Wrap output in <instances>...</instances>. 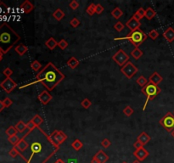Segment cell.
<instances>
[{"mask_svg": "<svg viewBox=\"0 0 174 163\" xmlns=\"http://www.w3.org/2000/svg\"><path fill=\"white\" fill-rule=\"evenodd\" d=\"M23 138L27 141V149L30 150L29 156L24 160L26 163H46L60 149L53 144L49 135L40 127L29 131Z\"/></svg>", "mask_w": 174, "mask_h": 163, "instance_id": "cell-1", "label": "cell"}, {"mask_svg": "<svg viewBox=\"0 0 174 163\" xmlns=\"http://www.w3.org/2000/svg\"><path fill=\"white\" fill-rule=\"evenodd\" d=\"M65 79V75L57 68L52 62H48L42 70L36 76V82L34 83H40L47 91H52Z\"/></svg>", "mask_w": 174, "mask_h": 163, "instance_id": "cell-2", "label": "cell"}, {"mask_svg": "<svg viewBox=\"0 0 174 163\" xmlns=\"http://www.w3.org/2000/svg\"><path fill=\"white\" fill-rule=\"evenodd\" d=\"M20 40L18 33L9 24L3 23L0 26V51L7 54Z\"/></svg>", "mask_w": 174, "mask_h": 163, "instance_id": "cell-3", "label": "cell"}, {"mask_svg": "<svg viewBox=\"0 0 174 163\" xmlns=\"http://www.w3.org/2000/svg\"><path fill=\"white\" fill-rule=\"evenodd\" d=\"M123 39L128 40L135 48H138L147 39V35L142 30L138 29L136 31L130 32V33L127 34L125 37L115 38V40H123Z\"/></svg>", "mask_w": 174, "mask_h": 163, "instance_id": "cell-4", "label": "cell"}, {"mask_svg": "<svg viewBox=\"0 0 174 163\" xmlns=\"http://www.w3.org/2000/svg\"><path fill=\"white\" fill-rule=\"evenodd\" d=\"M141 90L142 93H144L146 96V98H147V100H146L145 105H144V110L145 109L146 105H147V102H148L149 100H153V99L160 93V91H161V89H160L159 86L151 83H148L144 88H142Z\"/></svg>", "mask_w": 174, "mask_h": 163, "instance_id": "cell-5", "label": "cell"}, {"mask_svg": "<svg viewBox=\"0 0 174 163\" xmlns=\"http://www.w3.org/2000/svg\"><path fill=\"white\" fill-rule=\"evenodd\" d=\"M160 124L167 132L172 133L174 130V114L167 112L160 120Z\"/></svg>", "mask_w": 174, "mask_h": 163, "instance_id": "cell-6", "label": "cell"}, {"mask_svg": "<svg viewBox=\"0 0 174 163\" xmlns=\"http://www.w3.org/2000/svg\"><path fill=\"white\" fill-rule=\"evenodd\" d=\"M49 137H50V139L53 142V144L58 148H60V145L67 139V135L66 133H64V132L60 130H54L49 135Z\"/></svg>", "mask_w": 174, "mask_h": 163, "instance_id": "cell-7", "label": "cell"}, {"mask_svg": "<svg viewBox=\"0 0 174 163\" xmlns=\"http://www.w3.org/2000/svg\"><path fill=\"white\" fill-rule=\"evenodd\" d=\"M138 71V67L133 65L131 61H128L127 64H125L121 68V72L128 79L132 78L133 76L136 75Z\"/></svg>", "mask_w": 174, "mask_h": 163, "instance_id": "cell-8", "label": "cell"}, {"mask_svg": "<svg viewBox=\"0 0 174 163\" xmlns=\"http://www.w3.org/2000/svg\"><path fill=\"white\" fill-rule=\"evenodd\" d=\"M129 59H130L129 55L123 49H119L115 55H112L113 61H115L118 65H120L121 67H123L125 64H127L129 61Z\"/></svg>", "mask_w": 174, "mask_h": 163, "instance_id": "cell-9", "label": "cell"}, {"mask_svg": "<svg viewBox=\"0 0 174 163\" xmlns=\"http://www.w3.org/2000/svg\"><path fill=\"white\" fill-rule=\"evenodd\" d=\"M0 87L5 90L7 93H10L17 87V83L14 82V80L11 79L10 77H6L1 83Z\"/></svg>", "mask_w": 174, "mask_h": 163, "instance_id": "cell-10", "label": "cell"}, {"mask_svg": "<svg viewBox=\"0 0 174 163\" xmlns=\"http://www.w3.org/2000/svg\"><path fill=\"white\" fill-rule=\"evenodd\" d=\"M52 99H53V96L47 90H43L40 94H38V99L43 105H48V103L50 102V100H51Z\"/></svg>", "mask_w": 174, "mask_h": 163, "instance_id": "cell-11", "label": "cell"}, {"mask_svg": "<svg viewBox=\"0 0 174 163\" xmlns=\"http://www.w3.org/2000/svg\"><path fill=\"white\" fill-rule=\"evenodd\" d=\"M149 151L145 149L144 147H142L140 149H135V151L133 152V155L137 158V160H138L139 161H144L148 156H149Z\"/></svg>", "mask_w": 174, "mask_h": 163, "instance_id": "cell-12", "label": "cell"}, {"mask_svg": "<svg viewBox=\"0 0 174 163\" xmlns=\"http://www.w3.org/2000/svg\"><path fill=\"white\" fill-rule=\"evenodd\" d=\"M140 26H141L140 21L137 20L132 18V17H131V18L129 19L127 22H126V27H127L131 32H133V31H136L138 29H139Z\"/></svg>", "mask_w": 174, "mask_h": 163, "instance_id": "cell-13", "label": "cell"}, {"mask_svg": "<svg viewBox=\"0 0 174 163\" xmlns=\"http://www.w3.org/2000/svg\"><path fill=\"white\" fill-rule=\"evenodd\" d=\"M34 5L29 1V0H26L23 3L20 5V9L22 10V12L25 14H29L34 9Z\"/></svg>", "mask_w": 174, "mask_h": 163, "instance_id": "cell-14", "label": "cell"}, {"mask_svg": "<svg viewBox=\"0 0 174 163\" xmlns=\"http://www.w3.org/2000/svg\"><path fill=\"white\" fill-rule=\"evenodd\" d=\"M28 143H27V141L24 139L23 137L20 139V141L18 142V144L15 145V147H16V149H18L20 151V153H24L26 149H28Z\"/></svg>", "mask_w": 174, "mask_h": 163, "instance_id": "cell-15", "label": "cell"}, {"mask_svg": "<svg viewBox=\"0 0 174 163\" xmlns=\"http://www.w3.org/2000/svg\"><path fill=\"white\" fill-rule=\"evenodd\" d=\"M94 157L97 159V161H98L99 163H106L109 160L108 155L105 154L102 149L99 150L96 154L94 155Z\"/></svg>", "mask_w": 174, "mask_h": 163, "instance_id": "cell-16", "label": "cell"}, {"mask_svg": "<svg viewBox=\"0 0 174 163\" xmlns=\"http://www.w3.org/2000/svg\"><path fill=\"white\" fill-rule=\"evenodd\" d=\"M162 81H163V77H162L158 72H156V71L151 75V77H150V78H149V83H151L157 85V86H158Z\"/></svg>", "mask_w": 174, "mask_h": 163, "instance_id": "cell-17", "label": "cell"}, {"mask_svg": "<svg viewBox=\"0 0 174 163\" xmlns=\"http://www.w3.org/2000/svg\"><path fill=\"white\" fill-rule=\"evenodd\" d=\"M163 37L168 42H172L174 41V29L172 27H168L164 33Z\"/></svg>", "mask_w": 174, "mask_h": 163, "instance_id": "cell-18", "label": "cell"}, {"mask_svg": "<svg viewBox=\"0 0 174 163\" xmlns=\"http://www.w3.org/2000/svg\"><path fill=\"white\" fill-rule=\"evenodd\" d=\"M137 140H138L142 145L144 146V145H147L151 141V136L149 135V134H147L145 132H143V133H141L138 136Z\"/></svg>", "mask_w": 174, "mask_h": 163, "instance_id": "cell-19", "label": "cell"}, {"mask_svg": "<svg viewBox=\"0 0 174 163\" xmlns=\"http://www.w3.org/2000/svg\"><path fill=\"white\" fill-rule=\"evenodd\" d=\"M45 46L47 47L48 49L54 50V49L58 46V42H57L54 37H49L47 41L45 42Z\"/></svg>", "mask_w": 174, "mask_h": 163, "instance_id": "cell-20", "label": "cell"}, {"mask_svg": "<svg viewBox=\"0 0 174 163\" xmlns=\"http://www.w3.org/2000/svg\"><path fill=\"white\" fill-rule=\"evenodd\" d=\"M132 17L139 21V20H142L144 17H145V9H144V8H139V9H138L136 12L133 14Z\"/></svg>", "mask_w": 174, "mask_h": 163, "instance_id": "cell-21", "label": "cell"}, {"mask_svg": "<svg viewBox=\"0 0 174 163\" xmlns=\"http://www.w3.org/2000/svg\"><path fill=\"white\" fill-rule=\"evenodd\" d=\"M14 51L16 52L19 55L22 56L28 51V48L24 44H19L14 48Z\"/></svg>", "mask_w": 174, "mask_h": 163, "instance_id": "cell-22", "label": "cell"}, {"mask_svg": "<svg viewBox=\"0 0 174 163\" xmlns=\"http://www.w3.org/2000/svg\"><path fill=\"white\" fill-rule=\"evenodd\" d=\"M53 17L55 19L58 21H61L62 19L65 17V12L61 9H57L54 13H53Z\"/></svg>", "mask_w": 174, "mask_h": 163, "instance_id": "cell-23", "label": "cell"}, {"mask_svg": "<svg viewBox=\"0 0 174 163\" xmlns=\"http://www.w3.org/2000/svg\"><path fill=\"white\" fill-rule=\"evenodd\" d=\"M79 65V61L76 57H71L67 61V65L71 69H75Z\"/></svg>", "mask_w": 174, "mask_h": 163, "instance_id": "cell-24", "label": "cell"}, {"mask_svg": "<svg viewBox=\"0 0 174 163\" xmlns=\"http://www.w3.org/2000/svg\"><path fill=\"white\" fill-rule=\"evenodd\" d=\"M15 128H16V130L18 133H24L26 129V124L23 121H19L17 123H16V125H15Z\"/></svg>", "mask_w": 174, "mask_h": 163, "instance_id": "cell-25", "label": "cell"}, {"mask_svg": "<svg viewBox=\"0 0 174 163\" xmlns=\"http://www.w3.org/2000/svg\"><path fill=\"white\" fill-rule=\"evenodd\" d=\"M155 15H156V12L152 8L149 7V8H147L145 9V17L147 20H152L155 17Z\"/></svg>", "mask_w": 174, "mask_h": 163, "instance_id": "cell-26", "label": "cell"}, {"mask_svg": "<svg viewBox=\"0 0 174 163\" xmlns=\"http://www.w3.org/2000/svg\"><path fill=\"white\" fill-rule=\"evenodd\" d=\"M71 147L75 149L76 151H78V150H80L83 147V144H82V142L81 140L75 139L71 143Z\"/></svg>", "mask_w": 174, "mask_h": 163, "instance_id": "cell-27", "label": "cell"}, {"mask_svg": "<svg viewBox=\"0 0 174 163\" xmlns=\"http://www.w3.org/2000/svg\"><path fill=\"white\" fill-rule=\"evenodd\" d=\"M132 57L134 59V60H138L142 55H143V51H141L138 48H135L130 54Z\"/></svg>", "mask_w": 174, "mask_h": 163, "instance_id": "cell-28", "label": "cell"}, {"mask_svg": "<svg viewBox=\"0 0 174 163\" xmlns=\"http://www.w3.org/2000/svg\"><path fill=\"white\" fill-rule=\"evenodd\" d=\"M123 14V10L120 9V8H118V7L115 8V9L111 11V15H112L115 19H117V20H118L120 17H122Z\"/></svg>", "mask_w": 174, "mask_h": 163, "instance_id": "cell-29", "label": "cell"}, {"mask_svg": "<svg viewBox=\"0 0 174 163\" xmlns=\"http://www.w3.org/2000/svg\"><path fill=\"white\" fill-rule=\"evenodd\" d=\"M32 121H33V123L36 125L37 127H40V125L43 122V119H42V117H40L39 115H36V116L32 119Z\"/></svg>", "mask_w": 174, "mask_h": 163, "instance_id": "cell-30", "label": "cell"}, {"mask_svg": "<svg viewBox=\"0 0 174 163\" xmlns=\"http://www.w3.org/2000/svg\"><path fill=\"white\" fill-rule=\"evenodd\" d=\"M136 83L138 84L141 88H144L146 84L148 83V80L146 79L144 76H140L139 77H138V78H137Z\"/></svg>", "mask_w": 174, "mask_h": 163, "instance_id": "cell-31", "label": "cell"}, {"mask_svg": "<svg viewBox=\"0 0 174 163\" xmlns=\"http://www.w3.org/2000/svg\"><path fill=\"white\" fill-rule=\"evenodd\" d=\"M5 133L9 136V137H10V136L16 135V133H17V130H16L15 127L10 126V127H8V128L6 129V131H5Z\"/></svg>", "mask_w": 174, "mask_h": 163, "instance_id": "cell-32", "label": "cell"}, {"mask_svg": "<svg viewBox=\"0 0 174 163\" xmlns=\"http://www.w3.org/2000/svg\"><path fill=\"white\" fill-rule=\"evenodd\" d=\"M31 68L33 69L34 71H38L42 70V65L38 62V61H34L31 63Z\"/></svg>", "mask_w": 174, "mask_h": 163, "instance_id": "cell-33", "label": "cell"}, {"mask_svg": "<svg viewBox=\"0 0 174 163\" xmlns=\"http://www.w3.org/2000/svg\"><path fill=\"white\" fill-rule=\"evenodd\" d=\"M95 8H96V5H94V4H90L89 5V7L87 8V9H86V12L89 14V15H90V16H92V15H94V14H96L95 13Z\"/></svg>", "mask_w": 174, "mask_h": 163, "instance_id": "cell-34", "label": "cell"}, {"mask_svg": "<svg viewBox=\"0 0 174 163\" xmlns=\"http://www.w3.org/2000/svg\"><path fill=\"white\" fill-rule=\"evenodd\" d=\"M8 141L10 142L11 145L13 146H15V145L18 144V142L20 141L19 137L17 135H14V136H10L8 138Z\"/></svg>", "mask_w": 174, "mask_h": 163, "instance_id": "cell-35", "label": "cell"}, {"mask_svg": "<svg viewBox=\"0 0 174 163\" xmlns=\"http://www.w3.org/2000/svg\"><path fill=\"white\" fill-rule=\"evenodd\" d=\"M58 47L61 49V50H65L66 48L68 47V42L66 39H61L60 42H58Z\"/></svg>", "mask_w": 174, "mask_h": 163, "instance_id": "cell-36", "label": "cell"}, {"mask_svg": "<svg viewBox=\"0 0 174 163\" xmlns=\"http://www.w3.org/2000/svg\"><path fill=\"white\" fill-rule=\"evenodd\" d=\"M9 155H10V156H11L12 158H15L17 155H20V151L18 150V149H16V147H15V146H14V147H13V148L10 150Z\"/></svg>", "mask_w": 174, "mask_h": 163, "instance_id": "cell-37", "label": "cell"}, {"mask_svg": "<svg viewBox=\"0 0 174 163\" xmlns=\"http://www.w3.org/2000/svg\"><path fill=\"white\" fill-rule=\"evenodd\" d=\"M81 105L84 109H89V108L92 105V102L90 101L89 99H84L82 102H81Z\"/></svg>", "mask_w": 174, "mask_h": 163, "instance_id": "cell-38", "label": "cell"}, {"mask_svg": "<svg viewBox=\"0 0 174 163\" xmlns=\"http://www.w3.org/2000/svg\"><path fill=\"white\" fill-rule=\"evenodd\" d=\"M133 109L131 106H127V107L124 108L123 110V113L127 116V117H131L132 114H133Z\"/></svg>", "mask_w": 174, "mask_h": 163, "instance_id": "cell-39", "label": "cell"}, {"mask_svg": "<svg viewBox=\"0 0 174 163\" xmlns=\"http://www.w3.org/2000/svg\"><path fill=\"white\" fill-rule=\"evenodd\" d=\"M149 37H151L152 40H155L157 37H159V33L156 30H151V32L149 33Z\"/></svg>", "mask_w": 174, "mask_h": 163, "instance_id": "cell-40", "label": "cell"}, {"mask_svg": "<svg viewBox=\"0 0 174 163\" xmlns=\"http://www.w3.org/2000/svg\"><path fill=\"white\" fill-rule=\"evenodd\" d=\"M124 27H125V26L123 25L121 21H117V23L114 25V28L117 31V32H122L123 29H124Z\"/></svg>", "mask_w": 174, "mask_h": 163, "instance_id": "cell-41", "label": "cell"}, {"mask_svg": "<svg viewBox=\"0 0 174 163\" xmlns=\"http://www.w3.org/2000/svg\"><path fill=\"white\" fill-rule=\"evenodd\" d=\"M70 24H71V26L72 27L76 28L80 25V20H79L77 18L74 17L73 19H71V20L70 21Z\"/></svg>", "mask_w": 174, "mask_h": 163, "instance_id": "cell-42", "label": "cell"}, {"mask_svg": "<svg viewBox=\"0 0 174 163\" xmlns=\"http://www.w3.org/2000/svg\"><path fill=\"white\" fill-rule=\"evenodd\" d=\"M69 6H70V8H71V9L76 10V9H78V7H79V4H78V2H77V1H76V0H72L71 2H70Z\"/></svg>", "mask_w": 174, "mask_h": 163, "instance_id": "cell-43", "label": "cell"}, {"mask_svg": "<svg viewBox=\"0 0 174 163\" xmlns=\"http://www.w3.org/2000/svg\"><path fill=\"white\" fill-rule=\"evenodd\" d=\"M104 10V8L103 7V5H101L100 4L96 5V8H95V13L97 14H100L103 13V11Z\"/></svg>", "mask_w": 174, "mask_h": 163, "instance_id": "cell-44", "label": "cell"}, {"mask_svg": "<svg viewBox=\"0 0 174 163\" xmlns=\"http://www.w3.org/2000/svg\"><path fill=\"white\" fill-rule=\"evenodd\" d=\"M101 145L103 146L104 148L106 149V148H108V147H110V146L111 145V142H110L108 139H104L102 140V142H101Z\"/></svg>", "mask_w": 174, "mask_h": 163, "instance_id": "cell-45", "label": "cell"}, {"mask_svg": "<svg viewBox=\"0 0 174 163\" xmlns=\"http://www.w3.org/2000/svg\"><path fill=\"white\" fill-rule=\"evenodd\" d=\"M3 103H4V105H5V108H8V107H10V105L13 104V101L10 99V98H5L4 100H3Z\"/></svg>", "mask_w": 174, "mask_h": 163, "instance_id": "cell-46", "label": "cell"}, {"mask_svg": "<svg viewBox=\"0 0 174 163\" xmlns=\"http://www.w3.org/2000/svg\"><path fill=\"white\" fill-rule=\"evenodd\" d=\"M3 73H4V75L6 77H10L11 75H13V71L11 70L10 68H9V67H7V68H5V70H4Z\"/></svg>", "mask_w": 174, "mask_h": 163, "instance_id": "cell-47", "label": "cell"}, {"mask_svg": "<svg viewBox=\"0 0 174 163\" xmlns=\"http://www.w3.org/2000/svg\"><path fill=\"white\" fill-rule=\"evenodd\" d=\"M37 127H36V125L33 123V121L31 120V121H29L27 123H26V128L28 129L29 131H32L33 130V129H35Z\"/></svg>", "mask_w": 174, "mask_h": 163, "instance_id": "cell-48", "label": "cell"}, {"mask_svg": "<svg viewBox=\"0 0 174 163\" xmlns=\"http://www.w3.org/2000/svg\"><path fill=\"white\" fill-rule=\"evenodd\" d=\"M133 147H134L136 149H140V148H142V147H144V145H142L141 143H140L138 140H136V141L134 142V144H133Z\"/></svg>", "mask_w": 174, "mask_h": 163, "instance_id": "cell-49", "label": "cell"}, {"mask_svg": "<svg viewBox=\"0 0 174 163\" xmlns=\"http://www.w3.org/2000/svg\"><path fill=\"white\" fill-rule=\"evenodd\" d=\"M5 105H4V103L2 100H0V112L3 111V110L5 109Z\"/></svg>", "mask_w": 174, "mask_h": 163, "instance_id": "cell-50", "label": "cell"}, {"mask_svg": "<svg viewBox=\"0 0 174 163\" xmlns=\"http://www.w3.org/2000/svg\"><path fill=\"white\" fill-rule=\"evenodd\" d=\"M54 163H66L65 162V161H63V160H62V159H57L56 161H55V162Z\"/></svg>", "mask_w": 174, "mask_h": 163, "instance_id": "cell-51", "label": "cell"}, {"mask_svg": "<svg viewBox=\"0 0 174 163\" xmlns=\"http://www.w3.org/2000/svg\"><path fill=\"white\" fill-rule=\"evenodd\" d=\"M91 163H99V162L98 161H97V159L93 157V158H92V160H91Z\"/></svg>", "mask_w": 174, "mask_h": 163, "instance_id": "cell-52", "label": "cell"}, {"mask_svg": "<svg viewBox=\"0 0 174 163\" xmlns=\"http://www.w3.org/2000/svg\"><path fill=\"white\" fill-rule=\"evenodd\" d=\"M3 55H4V54L0 52V61H2V60H3Z\"/></svg>", "mask_w": 174, "mask_h": 163, "instance_id": "cell-53", "label": "cell"}, {"mask_svg": "<svg viewBox=\"0 0 174 163\" xmlns=\"http://www.w3.org/2000/svg\"><path fill=\"white\" fill-rule=\"evenodd\" d=\"M132 163H141V161H139L138 160H135V161H133Z\"/></svg>", "mask_w": 174, "mask_h": 163, "instance_id": "cell-54", "label": "cell"}, {"mask_svg": "<svg viewBox=\"0 0 174 163\" xmlns=\"http://www.w3.org/2000/svg\"><path fill=\"white\" fill-rule=\"evenodd\" d=\"M171 133H172V137H173V138H174V130L172 131V132Z\"/></svg>", "mask_w": 174, "mask_h": 163, "instance_id": "cell-55", "label": "cell"}, {"mask_svg": "<svg viewBox=\"0 0 174 163\" xmlns=\"http://www.w3.org/2000/svg\"><path fill=\"white\" fill-rule=\"evenodd\" d=\"M122 163H127V161H123Z\"/></svg>", "mask_w": 174, "mask_h": 163, "instance_id": "cell-56", "label": "cell"}, {"mask_svg": "<svg viewBox=\"0 0 174 163\" xmlns=\"http://www.w3.org/2000/svg\"><path fill=\"white\" fill-rule=\"evenodd\" d=\"M0 52H1V51H0ZM1 53H2V52H1Z\"/></svg>", "mask_w": 174, "mask_h": 163, "instance_id": "cell-57", "label": "cell"}, {"mask_svg": "<svg viewBox=\"0 0 174 163\" xmlns=\"http://www.w3.org/2000/svg\"><path fill=\"white\" fill-rule=\"evenodd\" d=\"M173 114H174V113H173Z\"/></svg>", "mask_w": 174, "mask_h": 163, "instance_id": "cell-58", "label": "cell"}]
</instances>
